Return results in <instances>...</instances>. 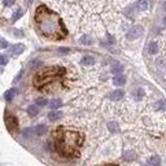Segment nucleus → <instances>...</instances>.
Wrapping results in <instances>:
<instances>
[{
    "label": "nucleus",
    "mask_w": 166,
    "mask_h": 166,
    "mask_svg": "<svg viewBox=\"0 0 166 166\" xmlns=\"http://www.w3.org/2000/svg\"><path fill=\"white\" fill-rule=\"evenodd\" d=\"M35 25L42 35L49 39H63L66 37V28L64 26L61 18L53 11L48 9L47 7L40 5L35 12Z\"/></svg>",
    "instance_id": "obj_1"
},
{
    "label": "nucleus",
    "mask_w": 166,
    "mask_h": 166,
    "mask_svg": "<svg viewBox=\"0 0 166 166\" xmlns=\"http://www.w3.org/2000/svg\"><path fill=\"white\" fill-rule=\"evenodd\" d=\"M83 144V135L75 131H57L56 133V149L64 157L78 156L81 145Z\"/></svg>",
    "instance_id": "obj_2"
},
{
    "label": "nucleus",
    "mask_w": 166,
    "mask_h": 166,
    "mask_svg": "<svg viewBox=\"0 0 166 166\" xmlns=\"http://www.w3.org/2000/svg\"><path fill=\"white\" fill-rule=\"evenodd\" d=\"M65 73V69L64 68H60V66H56V68H47L46 70H43L40 73L37 74L35 79H34V84L37 87H42L49 82L53 81L55 77H58V75H63Z\"/></svg>",
    "instance_id": "obj_3"
},
{
    "label": "nucleus",
    "mask_w": 166,
    "mask_h": 166,
    "mask_svg": "<svg viewBox=\"0 0 166 166\" xmlns=\"http://www.w3.org/2000/svg\"><path fill=\"white\" fill-rule=\"evenodd\" d=\"M142 35H143V28H142V26H139V25H136V26H133V28L127 31L126 38L128 40H135L138 38H140Z\"/></svg>",
    "instance_id": "obj_4"
},
{
    "label": "nucleus",
    "mask_w": 166,
    "mask_h": 166,
    "mask_svg": "<svg viewBox=\"0 0 166 166\" xmlns=\"http://www.w3.org/2000/svg\"><path fill=\"white\" fill-rule=\"evenodd\" d=\"M5 125H7V127H8V130H9V131H16L17 127H18V122H17L16 117L7 116L5 117Z\"/></svg>",
    "instance_id": "obj_5"
},
{
    "label": "nucleus",
    "mask_w": 166,
    "mask_h": 166,
    "mask_svg": "<svg viewBox=\"0 0 166 166\" xmlns=\"http://www.w3.org/2000/svg\"><path fill=\"white\" fill-rule=\"evenodd\" d=\"M23 49H25V46L21 44V43H17V44L12 46V48H11V55H13V56H20L22 52H23Z\"/></svg>",
    "instance_id": "obj_6"
},
{
    "label": "nucleus",
    "mask_w": 166,
    "mask_h": 166,
    "mask_svg": "<svg viewBox=\"0 0 166 166\" xmlns=\"http://www.w3.org/2000/svg\"><path fill=\"white\" fill-rule=\"evenodd\" d=\"M123 96H125V92H123V91H122V90H116V91H113V92L109 95V99L117 101V100H121L122 98H123Z\"/></svg>",
    "instance_id": "obj_7"
},
{
    "label": "nucleus",
    "mask_w": 166,
    "mask_h": 166,
    "mask_svg": "<svg viewBox=\"0 0 166 166\" xmlns=\"http://www.w3.org/2000/svg\"><path fill=\"white\" fill-rule=\"evenodd\" d=\"M113 83H114L116 86H122L126 83V78L123 74H117L114 75V78H113Z\"/></svg>",
    "instance_id": "obj_8"
},
{
    "label": "nucleus",
    "mask_w": 166,
    "mask_h": 166,
    "mask_svg": "<svg viewBox=\"0 0 166 166\" xmlns=\"http://www.w3.org/2000/svg\"><path fill=\"white\" fill-rule=\"evenodd\" d=\"M61 117H63V112H60V110H52L48 114L49 121H58Z\"/></svg>",
    "instance_id": "obj_9"
},
{
    "label": "nucleus",
    "mask_w": 166,
    "mask_h": 166,
    "mask_svg": "<svg viewBox=\"0 0 166 166\" xmlns=\"http://www.w3.org/2000/svg\"><path fill=\"white\" fill-rule=\"evenodd\" d=\"M110 70H112V73L114 74V75H117V74H121V73H122V70H123V66H122L119 63H117V61H116V63H113Z\"/></svg>",
    "instance_id": "obj_10"
},
{
    "label": "nucleus",
    "mask_w": 166,
    "mask_h": 166,
    "mask_svg": "<svg viewBox=\"0 0 166 166\" xmlns=\"http://www.w3.org/2000/svg\"><path fill=\"white\" fill-rule=\"evenodd\" d=\"M34 133H35V135H38V136L44 135L47 133V126L46 125H38V126H35V128H34Z\"/></svg>",
    "instance_id": "obj_11"
},
{
    "label": "nucleus",
    "mask_w": 166,
    "mask_h": 166,
    "mask_svg": "<svg viewBox=\"0 0 166 166\" xmlns=\"http://www.w3.org/2000/svg\"><path fill=\"white\" fill-rule=\"evenodd\" d=\"M148 7H149V2H148V0H138L136 8L139 11H147Z\"/></svg>",
    "instance_id": "obj_12"
},
{
    "label": "nucleus",
    "mask_w": 166,
    "mask_h": 166,
    "mask_svg": "<svg viewBox=\"0 0 166 166\" xmlns=\"http://www.w3.org/2000/svg\"><path fill=\"white\" fill-rule=\"evenodd\" d=\"M157 52H158V46H157L156 42H151L149 44H148V53L149 55H156Z\"/></svg>",
    "instance_id": "obj_13"
},
{
    "label": "nucleus",
    "mask_w": 166,
    "mask_h": 166,
    "mask_svg": "<svg viewBox=\"0 0 166 166\" xmlns=\"http://www.w3.org/2000/svg\"><path fill=\"white\" fill-rule=\"evenodd\" d=\"M16 93H17V90H16V88L8 90V91L4 93V99H5L7 101H11V100H13V98L16 96Z\"/></svg>",
    "instance_id": "obj_14"
},
{
    "label": "nucleus",
    "mask_w": 166,
    "mask_h": 166,
    "mask_svg": "<svg viewBox=\"0 0 166 166\" xmlns=\"http://www.w3.org/2000/svg\"><path fill=\"white\" fill-rule=\"evenodd\" d=\"M149 165L151 166H160L161 165V158H160V156H151L149 157Z\"/></svg>",
    "instance_id": "obj_15"
},
{
    "label": "nucleus",
    "mask_w": 166,
    "mask_h": 166,
    "mask_svg": "<svg viewBox=\"0 0 166 166\" xmlns=\"http://www.w3.org/2000/svg\"><path fill=\"white\" fill-rule=\"evenodd\" d=\"M61 105H63V101H61L60 99H55V100H52V101H51V104H49V107H51V109H52V110L58 109Z\"/></svg>",
    "instance_id": "obj_16"
},
{
    "label": "nucleus",
    "mask_w": 166,
    "mask_h": 166,
    "mask_svg": "<svg viewBox=\"0 0 166 166\" xmlns=\"http://www.w3.org/2000/svg\"><path fill=\"white\" fill-rule=\"evenodd\" d=\"M28 113H29L31 117H35L38 113H39V108H38L37 105H30V107L28 108Z\"/></svg>",
    "instance_id": "obj_17"
},
{
    "label": "nucleus",
    "mask_w": 166,
    "mask_h": 166,
    "mask_svg": "<svg viewBox=\"0 0 166 166\" xmlns=\"http://www.w3.org/2000/svg\"><path fill=\"white\" fill-rule=\"evenodd\" d=\"M95 63V58L92 57V56H83V58H82V64L83 65H92Z\"/></svg>",
    "instance_id": "obj_18"
},
{
    "label": "nucleus",
    "mask_w": 166,
    "mask_h": 166,
    "mask_svg": "<svg viewBox=\"0 0 166 166\" xmlns=\"http://www.w3.org/2000/svg\"><path fill=\"white\" fill-rule=\"evenodd\" d=\"M134 98L136 100H142L144 98V90L143 88H136L135 92H134Z\"/></svg>",
    "instance_id": "obj_19"
},
{
    "label": "nucleus",
    "mask_w": 166,
    "mask_h": 166,
    "mask_svg": "<svg viewBox=\"0 0 166 166\" xmlns=\"http://www.w3.org/2000/svg\"><path fill=\"white\" fill-rule=\"evenodd\" d=\"M125 158L127 161H134L136 158V153L134 151H127V152H125Z\"/></svg>",
    "instance_id": "obj_20"
},
{
    "label": "nucleus",
    "mask_w": 166,
    "mask_h": 166,
    "mask_svg": "<svg viewBox=\"0 0 166 166\" xmlns=\"http://www.w3.org/2000/svg\"><path fill=\"white\" fill-rule=\"evenodd\" d=\"M108 128H109L110 133H118V131H119V127L117 125V122H109V123H108Z\"/></svg>",
    "instance_id": "obj_21"
},
{
    "label": "nucleus",
    "mask_w": 166,
    "mask_h": 166,
    "mask_svg": "<svg viewBox=\"0 0 166 166\" xmlns=\"http://www.w3.org/2000/svg\"><path fill=\"white\" fill-rule=\"evenodd\" d=\"M22 14H23V11L21 9V8H18V9H17V11L13 13V16H12V21H13V22H16V21L18 20Z\"/></svg>",
    "instance_id": "obj_22"
},
{
    "label": "nucleus",
    "mask_w": 166,
    "mask_h": 166,
    "mask_svg": "<svg viewBox=\"0 0 166 166\" xmlns=\"http://www.w3.org/2000/svg\"><path fill=\"white\" fill-rule=\"evenodd\" d=\"M35 103H37V107H46L48 104V100L44 99V98H38Z\"/></svg>",
    "instance_id": "obj_23"
},
{
    "label": "nucleus",
    "mask_w": 166,
    "mask_h": 166,
    "mask_svg": "<svg viewBox=\"0 0 166 166\" xmlns=\"http://www.w3.org/2000/svg\"><path fill=\"white\" fill-rule=\"evenodd\" d=\"M79 42L82 43V44H87V46H90V44H91V43H92V40H91V38H90V37H87V35H84V37H82Z\"/></svg>",
    "instance_id": "obj_24"
},
{
    "label": "nucleus",
    "mask_w": 166,
    "mask_h": 166,
    "mask_svg": "<svg viewBox=\"0 0 166 166\" xmlns=\"http://www.w3.org/2000/svg\"><path fill=\"white\" fill-rule=\"evenodd\" d=\"M8 64V57L5 55H0V65H7Z\"/></svg>",
    "instance_id": "obj_25"
},
{
    "label": "nucleus",
    "mask_w": 166,
    "mask_h": 166,
    "mask_svg": "<svg viewBox=\"0 0 166 166\" xmlns=\"http://www.w3.org/2000/svg\"><path fill=\"white\" fill-rule=\"evenodd\" d=\"M7 47H8V42L5 39H3V38H0V49H4Z\"/></svg>",
    "instance_id": "obj_26"
},
{
    "label": "nucleus",
    "mask_w": 166,
    "mask_h": 166,
    "mask_svg": "<svg viewBox=\"0 0 166 166\" xmlns=\"http://www.w3.org/2000/svg\"><path fill=\"white\" fill-rule=\"evenodd\" d=\"M156 108L157 109H166V103L165 101H158V103H157V105H156Z\"/></svg>",
    "instance_id": "obj_27"
},
{
    "label": "nucleus",
    "mask_w": 166,
    "mask_h": 166,
    "mask_svg": "<svg viewBox=\"0 0 166 166\" xmlns=\"http://www.w3.org/2000/svg\"><path fill=\"white\" fill-rule=\"evenodd\" d=\"M31 133H34V130H33V128H25L22 134H23V136H25V138H29Z\"/></svg>",
    "instance_id": "obj_28"
},
{
    "label": "nucleus",
    "mask_w": 166,
    "mask_h": 166,
    "mask_svg": "<svg viewBox=\"0 0 166 166\" xmlns=\"http://www.w3.org/2000/svg\"><path fill=\"white\" fill-rule=\"evenodd\" d=\"M22 75H23V70H21V72L18 73V75H17V77L14 78V79H13V82H14V83H17V82H18V81L21 79V77H22Z\"/></svg>",
    "instance_id": "obj_29"
},
{
    "label": "nucleus",
    "mask_w": 166,
    "mask_h": 166,
    "mask_svg": "<svg viewBox=\"0 0 166 166\" xmlns=\"http://www.w3.org/2000/svg\"><path fill=\"white\" fill-rule=\"evenodd\" d=\"M69 51H70L69 48H60V49H58L60 53H69Z\"/></svg>",
    "instance_id": "obj_30"
},
{
    "label": "nucleus",
    "mask_w": 166,
    "mask_h": 166,
    "mask_svg": "<svg viewBox=\"0 0 166 166\" xmlns=\"http://www.w3.org/2000/svg\"><path fill=\"white\" fill-rule=\"evenodd\" d=\"M12 4H14V0H4V5H12Z\"/></svg>",
    "instance_id": "obj_31"
},
{
    "label": "nucleus",
    "mask_w": 166,
    "mask_h": 166,
    "mask_svg": "<svg viewBox=\"0 0 166 166\" xmlns=\"http://www.w3.org/2000/svg\"><path fill=\"white\" fill-rule=\"evenodd\" d=\"M163 9L166 11V2H165V4H163Z\"/></svg>",
    "instance_id": "obj_32"
},
{
    "label": "nucleus",
    "mask_w": 166,
    "mask_h": 166,
    "mask_svg": "<svg viewBox=\"0 0 166 166\" xmlns=\"http://www.w3.org/2000/svg\"><path fill=\"white\" fill-rule=\"evenodd\" d=\"M163 23L166 25V17H165V18H163Z\"/></svg>",
    "instance_id": "obj_33"
},
{
    "label": "nucleus",
    "mask_w": 166,
    "mask_h": 166,
    "mask_svg": "<svg viewBox=\"0 0 166 166\" xmlns=\"http://www.w3.org/2000/svg\"><path fill=\"white\" fill-rule=\"evenodd\" d=\"M143 166H151V165H143Z\"/></svg>",
    "instance_id": "obj_34"
}]
</instances>
